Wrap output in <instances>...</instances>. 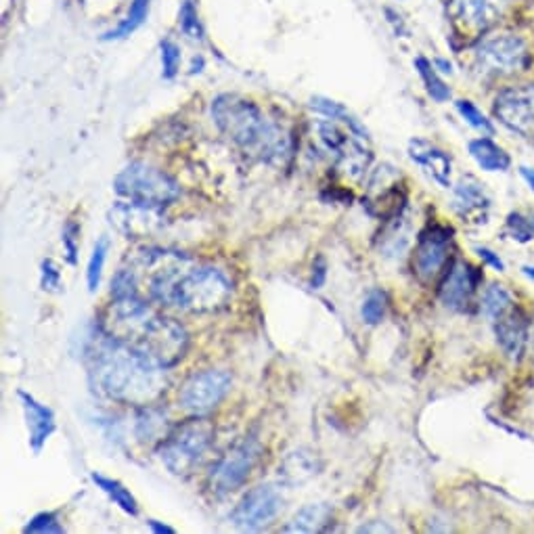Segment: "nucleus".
Returning <instances> with one entry per match:
<instances>
[{"instance_id":"obj_1","label":"nucleus","mask_w":534,"mask_h":534,"mask_svg":"<svg viewBox=\"0 0 534 534\" xmlns=\"http://www.w3.org/2000/svg\"><path fill=\"white\" fill-rule=\"evenodd\" d=\"M91 373L105 396L130 407H151L168 386L166 369L105 333L93 348Z\"/></svg>"},{"instance_id":"obj_2","label":"nucleus","mask_w":534,"mask_h":534,"mask_svg":"<svg viewBox=\"0 0 534 534\" xmlns=\"http://www.w3.org/2000/svg\"><path fill=\"white\" fill-rule=\"evenodd\" d=\"M212 120L222 135L254 162L283 164L292 155L287 132L246 97L218 95L212 101Z\"/></svg>"},{"instance_id":"obj_3","label":"nucleus","mask_w":534,"mask_h":534,"mask_svg":"<svg viewBox=\"0 0 534 534\" xmlns=\"http://www.w3.org/2000/svg\"><path fill=\"white\" fill-rule=\"evenodd\" d=\"M315 128L323 149L331 155L340 172L352 181H359L373 158L365 126L346 109L338 118L319 120Z\"/></svg>"},{"instance_id":"obj_4","label":"nucleus","mask_w":534,"mask_h":534,"mask_svg":"<svg viewBox=\"0 0 534 534\" xmlns=\"http://www.w3.org/2000/svg\"><path fill=\"white\" fill-rule=\"evenodd\" d=\"M214 440V424L206 415H193L160 442V459L174 476H185L204 459Z\"/></svg>"},{"instance_id":"obj_5","label":"nucleus","mask_w":534,"mask_h":534,"mask_svg":"<svg viewBox=\"0 0 534 534\" xmlns=\"http://www.w3.org/2000/svg\"><path fill=\"white\" fill-rule=\"evenodd\" d=\"M114 189L126 202L149 208H166L181 197V187L166 172L145 162L128 164L114 181Z\"/></svg>"},{"instance_id":"obj_6","label":"nucleus","mask_w":534,"mask_h":534,"mask_svg":"<svg viewBox=\"0 0 534 534\" xmlns=\"http://www.w3.org/2000/svg\"><path fill=\"white\" fill-rule=\"evenodd\" d=\"M130 346L162 369H172L185 359L189 350V333L176 319L155 313Z\"/></svg>"},{"instance_id":"obj_7","label":"nucleus","mask_w":534,"mask_h":534,"mask_svg":"<svg viewBox=\"0 0 534 534\" xmlns=\"http://www.w3.org/2000/svg\"><path fill=\"white\" fill-rule=\"evenodd\" d=\"M262 457V444L254 436H246L239 440L222 455L208 476V488L216 497H227L235 493L237 488L248 480L256 463Z\"/></svg>"},{"instance_id":"obj_8","label":"nucleus","mask_w":534,"mask_h":534,"mask_svg":"<svg viewBox=\"0 0 534 534\" xmlns=\"http://www.w3.org/2000/svg\"><path fill=\"white\" fill-rule=\"evenodd\" d=\"M231 390V375L222 369L193 373L178 392V403L191 415H208Z\"/></svg>"},{"instance_id":"obj_9","label":"nucleus","mask_w":534,"mask_h":534,"mask_svg":"<svg viewBox=\"0 0 534 534\" xmlns=\"http://www.w3.org/2000/svg\"><path fill=\"white\" fill-rule=\"evenodd\" d=\"M526 61V44L514 34L484 38L476 49V65L488 76H511L524 70Z\"/></svg>"},{"instance_id":"obj_10","label":"nucleus","mask_w":534,"mask_h":534,"mask_svg":"<svg viewBox=\"0 0 534 534\" xmlns=\"http://www.w3.org/2000/svg\"><path fill=\"white\" fill-rule=\"evenodd\" d=\"M363 206L373 218H380L384 222L405 214L407 193L403 185H400V174L396 172V168L384 164L373 172Z\"/></svg>"},{"instance_id":"obj_11","label":"nucleus","mask_w":534,"mask_h":534,"mask_svg":"<svg viewBox=\"0 0 534 534\" xmlns=\"http://www.w3.org/2000/svg\"><path fill=\"white\" fill-rule=\"evenodd\" d=\"M283 509V495L275 484H262L250 493L231 511V522L243 530H262L277 520Z\"/></svg>"},{"instance_id":"obj_12","label":"nucleus","mask_w":534,"mask_h":534,"mask_svg":"<svg viewBox=\"0 0 534 534\" xmlns=\"http://www.w3.org/2000/svg\"><path fill=\"white\" fill-rule=\"evenodd\" d=\"M451 241V229L440 225L428 227L424 233H419L413 254V273L421 283H432L442 273L449 262Z\"/></svg>"},{"instance_id":"obj_13","label":"nucleus","mask_w":534,"mask_h":534,"mask_svg":"<svg viewBox=\"0 0 534 534\" xmlns=\"http://www.w3.org/2000/svg\"><path fill=\"white\" fill-rule=\"evenodd\" d=\"M495 116L518 135H530L534 130V82L503 91L495 101Z\"/></svg>"},{"instance_id":"obj_14","label":"nucleus","mask_w":534,"mask_h":534,"mask_svg":"<svg viewBox=\"0 0 534 534\" xmlns=\"http://www.w3.org/2000/svg\"><path fill=\"white\" fill-rule=\"evenodd\" d=\"M509 0H451L449 15L461 32L480 34L505 13Z\"/></svg>"},{"instance_id":"obj_15","label":"nucleus","mask_w":534,"mask_h":534,"mask_svg":"<svg viewBox=\"0 0 534 534\" xmlns=\"http://www.w3.org/2000/svg\"><path fill=\"white\" fill-rule=\"evenodd\" d=\"M111 225H114L128 239H145L160 231L162 214L158 208H149L132 202H118L109 212Z\"/></svg>"},{"instance_id":"obj_16","label":"nucleus","mask_w":534,"mask_h":534,"mask_svg":"<svg viewBox=\"0 0 534 534\" xmlns=\"http://www.w3.org/2000/svg\"><path fill=\"white\" fill-rule=\"evenodd\" d=\"M478 283H480L478 269H474V266L467 264L465 260H457L440 285L442 304L451 310L463 313V310L470 308Z\"/></svg>"},{"instance_id":"obj_17","label":"nucleus","mask_w":534,"mask_h":534,"mask_svg":"<svg viewBox=\"0 0 534 534\" xmlns=\"http://www.w3.org/2000/svg\"><path fill=\"white\" fill-rule=\"evenodd\" d=\"M453 208L463 218V222H474V225H484L488 210H491V199H488L484 185H480L476 178L463 176L455 187Z\"/></svg>"},{"instance_id":"obj_18","label":"nucleus","mask_w":534,"mask_h":534,"mask_svg":"<svg viewBox=\"0 0 534 534\" xmlns=\"http://www.w3.org/2000/svg\"><path fill=\"white\" fill-rule=\"evenodd\" d=\"M17 396H19L21 407H24V413H26L28 430H30V447H32L34 455H40L42 447L47 444V440L55 432V413L51 407L38 403L32 394H28L24 390H19Z\"/></svg>"},{"instance_id":"obj_19","label":"nucleus","mask_w":534,"mask_h":534,"mask_svg":"<svg viewBox=\"0 0 534 534\" xmlns=\"http://www.w3.org/2000/svg\"><path fill=\"white\" fill-rule=\"evenodd\" d=\"M409 158L419 168H424L440 187H444V189L451 187L453 162L442 149H438L436 145H432L424 139H413L409 143Z\"/></svg>"},{"instance_id":"obj_20","label":"nucleus","mask_w":534,"mask_h":534,"mask_svg":"<svg viewBox=\"0 0 534 534\" xmlns=\"http://www.w3.org/2000/svg\"><path fill=\"white\" fill-rule=\"evenodd\" d=\"M495 331H497V340L503 352L509 356V359H518L526 344V321L520 310L509 308L505 315L497 319Z\"/></svg>"},{"instance_id":"obj_21","label":"nucleus","mask_w":534,"mask_h":534,"mask_svg":"<svg viewBox=\"0 0 534 534\" xmlns=\"http://www.w3.org/2000/svg\"><path fill=\"white\" fill-rule=\"evenodd\" d=\"M331 524V509L325 503H310L302 507L294 520L285 526V532H302V534H313V532H323Z\"/></svg>"},{"instance_id":"obj_22","label":"nucleus","mask_w":534,"mask_h":534,"mask_svg":"<svg viewBox=\"0 0 534 534\" xmlns=\"http://www.w3.org/2000/svg\"><path fill=\"white\" fill-rule=\"evenodd\" d=\"M467 147H470V155L474 158V162L486 172H503L511 164L505 149H501L495 141L486 137L470 141Z\"/></svg>"},{"instance_id":"obj_23","label":"nucleus","mask_w":534,"mask_h":534,"mask_svg":"<svg viewBox=\"0 0 534 534\" xmlns=\"http://www.w3.org/2000/svg\"><path fill=\"white\" fill-rule=\"evenodd\" d=\"M91 480L97 484V488H101V491L124 511V514L132 516V518L139 516V503H137L135 495H132L122 482H118L114 478H107V476L97 474V472L91 474Z\"/></svg>"},{"instance_id":"obj_24","label":"nucleus","mask_w":534,"mask_h":534,"mask_svg":"<svg viewBox=\"0 0 534 534\" xmlns=\"http://www.w3.org/2000/svg\"><path fill=\"white\" fill-rule=\"evenodd\" d=\"M166 415L158 409L143 407V411L137 417V428L135 434L143 444L151 442H162L170 432L166 430Z\"/></svg>"},{"instance_id":"obj_25","label":"nucleus","mask_w":534,"mask_h":534,"mask_svg":"<svg viewBox=\"0 0 534 534\" xmlns=\"http://www.w3.org/2000/svg\"><path fill=\"white\" fill-rule=\"evenodd\" d=\"M149 5L151 0H132V5L126 13V17L120 21L118 28L109 30L103 40H122V38H128L132 32H137L147 19V13H149Z\"/></svg>"},{"instance_id":"obj_26","label":"nucleus","mask_w":534,"mask_h":534,"mask_svg":"<svg viewBox=\"0 0 534 534\" xmlns=\"http://www.w3.org/2000/svg\"><path fill=\"white\" fill-rule=\"evenodd\" d=\"M407 243H409V222H407L405 214H400V216L386 222L382 248H384V252H388L392 256H400L405 252Z\"/></svg>"},{"instance_id":"obj_27","label":"nucleus","mask_w":534,"mask_h":534,"mask_svg":"<svg viewBox=\"0 0 534 534\" xmlns=\"http://www.w3.org/2000/svg\"><path fill=\"white\" fill-rule=\"evenodd\" d=\"M415 68L426 84V91L428 95L436 101V103H444L451 99V88L444 84V80L436 74V65H432L426 57H417L415 59Z\"/></svg>"},{"instance_id":"obj_28","label":"nucleus","mask_w":534,"mask_h":534,"mask_svg":"<svg viewBox=\"0 0 534 534\" xmlns=\"http://www.w3.org/2000/svg\"><path fill=\"white\" fill-rule=\"evenodd\" d=\"M509 308H511V296L501 285H491L484 289L482 300H480V310L484 317L497 321L501 315L507 313Z\"/></svg>"},{"instance_id":"obj_29","label":"nucleus","mask_w":534,"mask_h":534,"mask_svg":"<svg viewBox=\"0 0 534 534\" xmlns=\"http://www.w3.org/2000/svg\"><path fill=\"white\" fill-rule=\"evenodd\" d=\"M107 252H109V239L107 237L97 239L93 254H91V258H88V266H86V285H88V292L91 294H95L101 285Z\"/></svg>"},{"instance_id":"obj_30","label":"nucleus","mask_w":534,"mask_h":534,"mask_svg":"<svg viewBox=\"0 0 534 534\" xmlns=\"http://www.w3.org/2000/svg\"><path fill=\"white\" fill-rule=\"evenodd\" d=\"M313 474H317V463L313 455H306V453H294L289 455L285 465H283V476L287 482H302L306 478H310Z\"/></svg>"},{"instance_id":"obj_31","label":"nucleus","mask_w":534,"mask_h":534,"mask_svg":"<svg viewBox=\"0 0 534 534\" xmlns=\"http://www.w3.org/2000/svg\"><path fill=\"white\" fill-rule=\"evenodd\" d=\"M386 308H388V298L382 292V289H373V292L367 294L363 308H361V315L363 321L367 325H380L386 317Z\"/></svg>"},{"instance_id":"obj_32","label":"nucleus","mask_w":534,"mask_h":534,"mask_svg":"<svg viewBox=\"0 0 534 534\" xmlns=\"http://www.w3.org/2000/svg\"><path fill=\"white\" fill-rule=\"evenodd\" d=\"M457 111L461 114V118L470 124L472 128L480 130L482 135L486 137H493L495 135V126L491 124V120H486V116L482 114V111L472 103V101H457Z\"/></svg>"},{"instance_id":"obj_33","label":"nucleus","mask_w":534,"mask_h":534,"mask_svg":"<svg viewBox=\"0 0 534 534\" xmlns=\"http://www.w3.org/2000/svg\"><path fill=\"white\" fill-rule=\"evenodd\" d=\"M507 231L516 241H522V243L530 241L534 237V214L532 216H526L520 212L511 214L507 220Z\"/></svg>"},{"instance_id":"obj_34","label":"nucleus","mask_w":534,"mask_h":534,"mask_svg":"<svg viewBox=\"0 0 534 534\" xmlns=\"http://www.w3.org/2000/svg\"><path fill=\"white\" fill-rule=\"evenodd\" d=\"M24 532H32V534H59V532H65V528L61 526L59 518L55 514H51V511H42V514H36L24 528Z\"/></svg>"},{"instance_id":"obj_35","label":"nucleus","mask_w":534,"mask_h":534,"mask_svg":"<svg viewBox=\"0 0 534 534\" xmlns=\"http://www.w3.org/2000/svg\"><path fill=\"white\" fill-rule=\"evenodd\" d=\"M181 30L195 40H202L204 38V28H202V21H199L197 9L193 7L191 0H185L183 9H181Z\"/></svg>"},{"instance_id":"obj_36","label":"nucleus","mask_w":534,"mask_h":534,"mask_svg":"<svg viewBox=\"0 0 534 534\" xmlns=\"http://www.w3.org/2000/svg\"><path fill=\"white\" fill-rule=\"evenodd\" d=\"M162 76L166 80H172L181 68V49L176 47L172 40L162 42Z\"/></svg>"},{"instance_id":"obj_37","label":"nucleus","mask_w":534,"mask_h":534,"mask_svg":"<svg viewBox=\"0 0 534 534\" xmlns=\"http://www.w3.org/2000/svg\"><path fill=\"white\" fill-rule=\"evenodd\" d=\"M78 239H80V225L76 220H70L68 225L63 227V250H65V258L72 266L78 264Z\"/></svg>"},{"instance_id":"obj_38","label":"nucleus","mask_w":534,"mask_h":534,"mask_svg":"<svg viewBox=\"0 0 534 534\" xmlns=\"http://www.w3.org/2000/svg\"><path fill=\"white\" fill-rule=\"evenodd\" d=\"M40 285H42V289H47V292H57V289L61 287V271L51 258L42 260Z\"/></svg>"},{"instance_id":"obj_39","label":"nucleus","mask_w":534,"mask_h":534,"mask_svg":"<svg viewBox=\"0 0 534 534\" xmlns=\"http://www.w3.org/2000/svg\"><path fill=\"white\" fill-rule=\"evenodd\" d=\"M476 252H478V256H480L482 260H486L488 264L495 266L497 271H505V264H503V260H501L499 256H495V252H491V250H488V248H476Z\"/></svg>"},{"instance_id":"obj_40","label":"nucleus","mask_w":534,"mask_h":534,"mask_svg":"<svg viewBox=\"0 0 534 534\" xmlns=\"http://www.w3.org/2000/svg\"><path fill=\"white\" fill-rule=\"evenodd\" d=\"M147 526H149L153 532H158V534H174V528H172V526H166V524H162V522H158V520H149Z\"/></svg>"},{"instance_id":"obj_41","label":"nucleus","mask_w":534,"mask_h":534,"mask_svg":"<svg viewBox=\"0 0 534 534\" xmlns=\"http://www.w3.org/2000/svg\"><path fill=\"white\" fill-rule=\"evenodd\" d=\"M520 172H522V176L526 178V183L530 185V189L534 191V168H522Z\"/></svg>"},{"instance_id":"obj_42","label":"nucleus","mask_w":534,"mask_h":534,"mask_svg":"<svg viewBox=\"0 0 534 534\" xmlns=\"http://www.w3.org/2000/svg\"><path fill=\"white\" fill-rule=\"evenodd\" d=\"M373 530H377V532H394L392 528H388V526H384V524H382V526H375V528H373V526H363V528H359V532H373Z\"/></svg>"},{"instance_id":"obj_43","label":"nucleus","mask_w":534,"mask_h":534,"mask_svg":"<svg viewBox=\"0 0 534 534\" xmlns=\"http://www.w3.org/2000/svg\"><path fill=\"white\" fill-rule=\"evenodd\" d=\"M436 65H438V68H442L440 72H444V74H451L453 72V65L447 63L444 59H436Z\"/></svg>"},{"instance_id":"obj_44","label":"nucleus","mask_w":534,"mask_h":534,"mask_svg":"<svg viewBox=\"0 0 534 534\" xmlns=\"http://www.w3.org/2000/svg\"><path fill=\"white\" fill-rule=\"evenodd\" d=\"M524 275L534 281V266H524Z\"/></svg>"}]
</instances>
